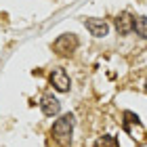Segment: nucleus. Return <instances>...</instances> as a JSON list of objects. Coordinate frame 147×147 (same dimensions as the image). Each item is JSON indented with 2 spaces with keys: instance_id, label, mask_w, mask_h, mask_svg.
Here are the masks:
<instances>
[{
  "instance_id": "nucleus-1",
  "label": "nucleus",
  "mask_w": 147,
  "mask_h": 147,
  "mask_svg": "<svg viewBox=\"0 0 147 147\" xmlns=\"http://www.w3.org/2000/svg\"><path fill=\"white\" fill-rule=\"evenodd\" d=\"M71 135H74V116L71 113H65V116H61L55 124H53L51 137H53V141L57 145L67 147L71 143Z\"/></svg>"
},
{
  "instance_id": "nucleus-2",
  "label": "nucleus",
  "mask_w": 147,
  "mask_h": 147,
  "mask_svg": "<svg viewBox=\"0 0 147 147\" xmlns=\"http://www.w3.org/2000/svg\"><path fill=\"white\" fill-rule=\"evenodd\" d=\"M76 49H78L76 34H63V36H59L55 42H53V51H55L59 57H69Z\"/></svg>"
},
{
  "instance_id": "nucleus-3",
  "label": "nucleus",
  "mask_w": 147,
  "mask_h": 147,
  "mask_svg": "<svg viewBox=\"0 0 147 147\" xmlns=\"http://www.w3.org/2000/svg\"><path fill=\"white\" fill-rule=\"evenodd\" d=\"M49 80H51V84H53V88L59 90V92H67L69 90V76L65 74L63 67H55L51 74H49Z\"/></svg>"
},
{
  "instance_id": "nucleus-4",
  "label": "nucleus",
  "mask_w": 147,
  "mask_h": 147,
  "mask_svg": "<svg viewBox=\"0 0 147 147\" xmlns=\"http://www.w3.org/2000/svg\"><path fill=\"white\" fill-rule=\"evenodd\" d=\"M84 25H86V30L90 32V36H95V38H103V36H107V32H109V25L103 21V19H84Z\"/></svg>"
},
{
  "instance_id": "nucleus-5",
  "label": "nucleus",
  "mask_w": 147,
  "mask_h": 147,
  "mask_svg": "<svg viewBox=\"0 0 147 147\" xmlns=\"http://www.w3.org/2000/svg\"><path fill=\"white\" fill-rule=\"evenodd\" d=\"M116 30L120 36H126L130 34V32H135V19H132L130 13H120V15L116 17Z\"/></svg>"
},
{
  "instance_id": "nucleus-6",
  "label": "nucleus",
  "mask_w": 147,
  "mask_h": 147,
  "mask_svg": "<svg viewBox=\"0 0 147 147\" xmlns=\"http://www.w3.org/2000/svg\"><path fill=\"white\" fill-rule=\"evenodd\" d=\"M40 109H42L44 116L53 118V116H57V113L61 111V103H59L53 95H44L42 101H40Z\"/></svg>"
},
{
  "instance_id": "nucleus-7",
  "label": "nucleus",
  "mask_w": 147,
  "mask_h": 147,
  "mask_svg": "<svg viewBox=\"0 0 147 147\" xmlns=\"http://www.w3.org/2000/svg\"><path fill=\"white\" fill-rule=\"evenodd\" d=\"M135 32L141 38L147 40V17H137L135 19Z\"/></svg>"
},
{
  "instance_id": "nucleus-8",
  "label": "nucleus",
  "mask_w": 147,
  "mask_h": 147,
  "mask_svg": "<svg viewBox=\"0 0 147 147\" xmlns=\"http://www.w3.org/2000/svg\"><path fill=\"white\" fill-rule=\"evenodd\" d=\"M95 147H120V145H118V139H116V137L105 135V137H101V139L95 143Z\"/></svg>"
},
{
  "instance_id": "nucleus-9",
  "label": "nucleus",
  "mask_w": 147,
  "mask_h": 147,
  "mask_svg": "<svg viewBox=\"0 0 147 147\" xmlns=\"http://www.w3.org/2000/svg\"><path fill=\"white\" fill-rule=\"evenodd\" d=\"M145 90H147V82H145Z\"/></svg>"
}]
</instances>
